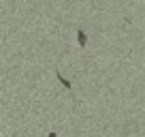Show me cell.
I'll return each mask as SVG.
<instances>
[{
    "mask_svg": "<svg viewBox=\"0 0 145 137\" xmlns=\"http://www.w3.org/2000/svg\"><path fill=\"white\" fill-rule=\"evenodd\" d=\"M77 41H79V45H81V47L88 45V37H86V32H83V30L77 32Z\"/></svg>",
    "mask_w": 145,
    "mask_h": 137,
    "instance_id": "6da1fadb",
    "label": "cell"
},
{
    "mask_svg": "<svg viewBox=\"0 0 145 137\" xmlns=\"http://www.w3.org/2000/svg\"><path fill=\"white\" fill-rule=\"evenodd\" d=\"M56 75H58V79H60V82H62V86L66 88V90H71V88H72V86H71V82H68V79L64 77L62 73H58V71H56Z\"/></svg>",
    "mask_w": 145,
    "mask_h": 137,
    "instance_id": "7a4b0ae2",
    "label": "cell"
},
{
    "mask_svg": "<svg viewBox=\"0 0 145 137\" xmlns=\"http://www.w3.org/2000/svg\"><path fill=\"white\" fill-rule=\"evenodd\" d=\"M49 137H56V133H49Z\"/></svg>",
    "mask_w": 145,
    "mask_h": 137,
    "instance_id": "3957f363",
    "label": "cell"
}]
</instances>
